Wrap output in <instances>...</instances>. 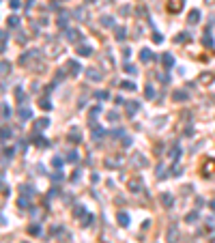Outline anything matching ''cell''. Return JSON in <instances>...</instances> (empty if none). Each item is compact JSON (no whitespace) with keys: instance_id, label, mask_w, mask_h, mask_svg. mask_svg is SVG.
Wrapping results in <instances>:
<instances>
[{"instance_id":"2","label":"cell","mask_w":215,"mask_h":243,"mask_svg":"<svg viewBox=\"0 0 215 243\" xmlns=\"http://www.w3.org/2000/svg\"><path fill=\"white\" fill-rule=\"evenodd\" d=\"M67 67H69V73H71V75H78V73L82 71V65H80L78 60H69Z\"/></svg>"},{"instance_id":"30","label":"cell","mask_w":215,"mask_h":243,"mask_svg":"<svg viewBox=\"0 0 215 243\" xmlns=\"http://www.w3.org/2000/svg\"><path fill=\"white\" fill-rule=\"evenodd\" d=\"M181 174H183V168L181 166H174L172 168V177H181Z\"/></svg>"},{"instance_id":"32","label":"cell","mask_w":215,"mask_h":243,"mask_svg":"<svg viewBox=\"0 0 215 243\" xmlns=\"http://www.w3.org/2000/svg\"><path fill=\"white\" fill-rule=\"evenodd\" d=\"M47 144H49V142H47L43 136H37V146H47Z\"/></svg>"},{"instance_id":"21","label":"cell","mask_w":215,"mask_h":243,"mask_svg":"<svg viewBox=\"0 0 215 243\" xmlns=\"http://www.w3.org/2000/svg\"><path fill=\"white\" fill-rule=\"evenodd\" d=\"M39 105H41L43 110H52V101H49L47 97H45V99L41 97V101H39Z\"/></svg>"},{"instance_id":"29","label":"cell","mask_w":215,"mask_h":243,"mask_svg":"<svg viewBox=\"0 0 215 243\" xmlns=\"http://www.w3.org/2000/svg\"><path fill=\"white\" fill-rule=\"evenodd\" d=\"M211 80H213V75H211V73H204V75H200V82H202V84H207V82H211Z\"/></svg>"},{"instance_id":"34","label":"cell","mask_w":215,"mask_h":243,"mask_svg":"<svg viewBox=\"0 0 215 243\" xmlns=\"http://www.w3.org/2000/svg\"><path fill=\"white\" fill-rule=\"evenodd\" d=\"M69 39H71V41H75V39L80 41V32H75V30H69Z\"/></svg>"},{"instance_id":"36","label":"cell","mask_w":215,"mask_h":243,"mask_svg":"<svg viewBox=\"0 0 215 243\" xmlns=\"http://www.w3.org/2000/svg\"><path fill=\"white\" fill-rule=\"evenodd\" d=\"M52 164H54V168H62V159H60V157H54Z\"/></svg>"},{"instance_id":"42","label":"cell","mask_w":215,"mask_h":243,"mask_svg":"<svg viewBox=\"0 0 215 243\" xmlns=\"http://www.w3.org/2000/svg\"><path fill=\"white\" fill-rule=\"evenodd\" d=\"M13 155V148H4V157H11Z\"/></svg>"},{"instance_id":"28","label":"cell","mask_w":215,"mask_h":243,"mask_svg":"<svg viewBox=\"0 0 215 243\" xmlns=\"http://www.w3.org/2000/svg\"><path fill=\"white\" fill-rule=\"evenodd\" d=\"M202 43H204L207 48H211V45H213V39H211L209 35H204V37H202Z\"/></svg>"},{"instance_id":"5","label":"cell","mask_w":215,"mask_h":243,"mask_svg":"<svg viewBox=\"0 0 215 243\" xmlns=\"http://www.w3.org/2000/svg\"><path fill=\"white\" fill-rule=\"evenodd\" d=\"M86 75H88V80H90V82H99V80L103 78V75H101V71H95V69H88V71H86Z\"/></svg>"},{"instance_id":"12","label":"cell","mask_w":215,"mask_h":243,"mask_svg":"<svg viewBox=\"0 0 215 243\" xmlns=\"http://www.w3.org/2000/svg\"><path fill=\"white\" fill-rule=\"evenodd\" d=\"M187 97H189V95H187L185 91H176V93L172 95V99H174V101H185Z\"/></svg>"},{"instance_id":"39","label":"cell","mask_w":215,"mask_h":243,"mask_svg":"<svg viewBox=\"0 0 215 243\" xmlns=\"http://www.w3.org/2000/svg\"><path fill=\"white\" fill-rule=\"evenodd\" d=\"M108 118H110L112 123H116V121H118V112H110V114H108Z\"/></svg>"},{"instance_id":"14","label":"cell","mask_w":215,"mask_h":243,"mask_svg":"<svg viewBox=\"0 0 215 243\" xmlns=\"http://www.w3.org/2000/svg\"><path fill=\"white\" fill-rule=\"evenodd\" d=\"M121 88L123 91H135V84L131 80H125V82H121Z\"/></svg>"},{"instance_id":"20","label":"cell","mask_w":215,"mask_h":243,"mask_svg":"<svg viewBox=\"0 0 215 243\" xmlns=\"http://www.w3.org/2000/svg\"><path fill=\"white\" fill-rule=\"evenodd\" d=\"M78 54H80V56H90L92 49L88 48V45H82V48H78Z\"/></svg>"},{"instance_id":"35","label":"cell","mask_w":215,"mask_h":243,"mask_svg":"<svg viewBox=\"0 0 215 243\" xmlns=\"http://www.w3.org/2000/svg\"><path fill=\"white\" fill-rule=\"evenodd\" d=\"M9 138H11V129L2 127V140H9Z\"/></svg>"},{"instance_id":"26","label":"cell","mask_w":215,"mask_h":243,"mask_svg":"<svg viewBox=\"0 0 215 243\" xmlns=\"http://www.w3.org/2000/svg\"><path fill=\"white\" fill-rule=\"evenodd\" d=\"M28 232H30V235H39V232H41V226H37V224H32V226L28 228Z\"/></svg>"},{"instance_id":"37","label":"cell","mask_w":215,"mask_h":243,"mask_svg":"<svg viewBox=\"0 0 215 243\" xmlns=\"http://www.w3.org/2000/svg\"><path fill=\"white\" fill-rule=\"evenodd\" d=\"M125 71L133 75V73H135V67H133V65H129V62H125Z\"/></svg>"},{"instance_id":"8","label":"cell","mask_w":215,"mask_h":243,"mask_svg":"<svg viewBox=\"0 0 215 243\" xmlns=\"http://www.w3.org/2000/svg\"><path fill=\"white\" fill-rule=\"evenodd\" d=\"M103 136H105V129H103V127H97V125H92V138L101 140Z\"/></svg>"},{"instance_id":"15","label":"cell","mask_w":215,"mask_h":243,"mask_svg":"<svg viewBox=\"0 0 215 243\" xmlns=\"http://www.w3.org/2000/svg\"><path fill=\"white\" fill-rule=\"evenodd\" d=\"M198 19H200V11H191V13H189V17H187V22H189V24H196Z\"/></svg>"},{"instance_id":"27","label":"cell","mask_w":215,"mask_h":243,"mask_svg":"<svg viewBox=\"0 0 215 243\" xmlns=\"http://www.w3.org/2000/svg\"><path fill=\"white\" fill-rule=\"evenodd\" d=\"M116 39H118V41L125 39V28H116Z\"/></svg>"},{"instance_id":"16","label":"cell","mask_w":215,"mask_h":243,"mask_svg":"<svg viewBox=\"0 0 215 243\" xmlns=\"http://www.w3.org/2000/svg\"><path fill=\"white\" fill-rule=\"evenodd\" d=\"M35 56H37V49H32V52H30V54H24V56H22V58H19V62H22V65H26V62H28V60H30V58H35Z\"/></svg>"},{"instance_id":"44","label":"cell","mask_w":215,"mask_h":243,"mask_svg":"<svg viewBox=\"0 0 215 243\" xmlns=\"http://www.w3.org/2000/svg\"><path fill=\"white\" fill-rule=\"evenodd\" d=\"M88 2H92V0H88Z\"/></svg>"},{"instance_id":"3","label":"cell","mask_w":215,"mask_h":243,"mask_svg":"<svg viewBox=\"0 0 215 243\" xmlns=\"http://www.w3.org/2000/svg\"><path fill=\"white\" fill-rule=\"evenodd\" d=\"M153 58H155V54H153L148 48H144L142 52H140V60H142V62H151Z\"/></svg>"},{"instance_id":"24","label":"cell","mask_w":215,"mask_h":243,"mask_svg":"<svg viewBox=\"0 0 215 243\" xmlns=\"http://www.w3.org/2000/svg\"><path fill=\"white\" fill-rule=\"evenodd\" d=\"M144 97H146V99H153V97H155V91H153V86H146V88H144Z\"/></svg>"},{"instance_id":"17","label":"cell","mask_w":215,"mask_h":243,"mask_svg":"<svg viewBox=\"0 0 215 243\" xmlns=\"http://www.w3.org/2000/svg\"><path fill=\"white\" fill-rule=\"evenodd\" d=\"M78 159H80V153H78V151H69V153H67V161L73 164V161H78Z\"/></svg>"},{"instance_id":"11","label":"cell","mask_w":215,"mask_h":243,"mask_svg":"<svg viewBox=\"0 0 215 243\" xmlns=\"http://www.w3.org/2000/svg\"><path fill=\"white\" fill-rule=\"evenodd\" d=\"M116 220H118V224H121V226H129V215L125 213V211H121V213L116 215Z\"/></svg>"},{"instance_id":"13","label":"cell","mask_w":215,"mask_h":243,"mask_svg":"<svg viewBox=\"0 0 215 243\" xmlns=\"http://www.w3.org/2000/svg\"><path fill=\"white\" fill-rule=\"evenodd\" d=\"M176 239H178V235H176V228L172 226L170 230H168V243H176Z\"/></svg>"},{"instance_id":"7","label":"cell","mask_w":215,"mask_h":243,"mask_svg":"<svg viewBox=\"0 0 215 243\" xmlns=\"http://www.w3.org/2000/svg\"><path fill=\"white\" fill-rule=\"evenodd\" d=\"M47 125H49V118H41V121H37V123H35V134L43 131V129H45Z\"/></svg>"},{"instance_id":"23","label":"cell","mask_w":215,"mask_h":243,"mask_svg":"<svg viewBox=\"0 0 215 243\" xmlns=\"http://www.w3.org/2000/svg\"><path fill=\"white\" fill-rule=\"evenodd\" d=\"M69 140H71V142H80V140H82V134H80V131H71V134H69Z\"/></svg>"},{"instance_id":"41","label":"cell","mask_w":215,"mask_h":243,"mask_svg":"<svg viewBox=\"0 0 215 243\" xmlns=\"http://www.w3.org/2000/svg\"><path fill=\"white\" fill-rule=\"evenodd\" d=\"M97 99H108V93H103V91H99V93H97Z\"/></svg>"},{"instance_id":"18","label":"cell","mask_w":215,"mask_h":243,"mask_svg":"<svg viewBox=\"0 0 215 243\" xmlns=\"http://www.w3.org/2000/svg\"><path fill=\"white\" fill-rule=\"evenodd\" d=\"M73 215H75V217H84V215H86V209L82 207V204H78V207L73 209Z\"/></svg>"},{"instance_id":"22","label":"cell","mask_w":215,"mask_h":243,"mask_svg":"<svg viewBox=\"0 0 215 243\" xmlns=\"http://www.w3.org/2000/svg\"><path fill=\"white\" fill-rule=\"evenodd\" d=\"M11 116V108H9V103H2V118L6 121Z\"/></svg>"},{"instance_id":"38","label":"cell","mask_w":215,"mask_h":243,"mask_svg":"<svg viewBox=\"0 0 215 243\" xmlns=\"http://www.w3.org/2000/svg\"><path fill=\"white\" fill-rule=\"evenodd\" d=\"M101 24H103V26H114V19H110V17H103V19H101Z\"/></svg>"},{"instance_id":"31","label":"cell","mask_w":215,"mask_h":243,"mask_svg":"<svg viewBox=\"0 0 215 243\" xmlns=\"http://www.w3.org/2000/svg\"><path fill=\"white\" fill-rule=\"evenodd\" d=\"M19 207H22V209H30V200H26V198H19Z\"/></svg>"},{"instance_id":"19","label":"cell","mask_w":215,"mask_h":243,"mask_svg":"<svg viewBox=\"0 0 215 243\" xmlns=\"http://www.w3.org/2000/svg\"><path fill=\"white\" fill-rule=\"evenodd\" d=\"M178 155H181V148H178V146H172V148H170V155H168V157L174 161V159H178Z\"/></svg>"},{"instance_id":"33","label":"cell","mask_w":215,"mask_h":243,"mask_svg":"<svg viewBox=\"0 0 215 243\" xmlns=\"http://www.w3.org/2000/svg\"><path fill=\"white\" fill-rule=\"evenodd\" d=\"M17 24H19V17L11 15V17H9V26H17Z\"/></svg>"},{"instance_id":"1","label":"cell","mask_w":215,"mask_h":243,"mask_svg":"<svg viewBox=\"0 0 215 243\" xmlns=\"http://www.w3.org/2000/svg\"><path fill=\"white\" fill-rule=\"evenodd\" d=\"M127 187L131 194H138L140 190H142V179H138V177H133V179H129L127 181Z\"/></svg>"},{"instance_id":"25","label":"cell","mask_w":215,"mask_h":243,"mask_svg":"<svg viewBox=\"0 0 215 243\" xmlns=\"http://www.w3.org/2000/svg\"><path fill=\"white\" fill-rule=\"evenodd\" d=\"M133 161H135L138 166H144V164H146V161L142 159V155H140V153H135V155H133Z\"/></svg>"},{"instance_id":"10","label":"cell","mask_w":215,"mask_h":243,"mask_svg":"<svg viewBox=\"0 0 215 243\" xmlns=\"http://www.w3.org/2000/svg\"><path fill=\"white\" fill-rule=\"evenodd\" d=\"M138 110H140L138 101H129V103H127V114H129V116H133V114H135Z\"/></svg>"},{"instance_id":"9","label":"cell","mask_w":215,"mask_h":243,"mask_svg":"<svg viewBox=\"0 0 215 243\" xmlns=\"http://www.w3.org/2000/svg\"><path fill=\"white\" fill-rule=\"evenodd\" d=\"M161 204L170 209L172 204H174V198H172V194H161Z\"/></svg>"},{"instance_id":"43","label":"cell","mask_w":215,"mask_h":243,"mask_svg":"<svg viewBox=\"0 0 215 243\" xmlns=\"http://www.w3.org/2000/svg\"><path fill=\"white\" fill-rule=\"evenodd\" d=\"M209 207H211V211L215 213V200H211V202H209Z\"/></svg>"},{"instance_id":"4","label":"cell","mask_w":215,"mask_h":243,"mask_svg":"<svg viewBox=\"0 0 215 243\" xmlns=\"http://www.w3.org/2000/svg\"><path fill=\"white\" fill-rule=\"evenodd\" d=\"M17 114H19V118H22V121H26V118H32V110H30L28 105H22Z\"/></svg>"},{"instance_id":"6","label":"cell","mask_w":215,"mask_h":243,"mask_svg":"<svg viewBox=\"0 0 215 243\" xmlns=\"http://www.w3.org/2000/svg\"><path fill=\"white\" fill-rule=\"evenodd\" d=\"M161 62H164L166 69H172V67H174V56H172V54H164V56H161Z\"/></svg>"},{"instance_id":"40","label":"cell","mask_w":215,"mask_h":243,"mask_svg":"<svg viewBox=\"0 0 215 243\" xmlns=\"http://www.w3.org/2000/svg\"><path fill=\"white\" fill-rule=\"evenodd\" d=\"M9 69H11V65H9V62H6V60H2V73H6V71H9Z\"/></svg>"}]
</instances>
